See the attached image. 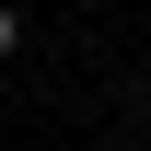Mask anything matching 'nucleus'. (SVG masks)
Segmentation results:
<instances>
[{"mask_svg": "<svg viewBox=\"0 0 151 151\" xmlns=\"http://www.w3.org/2000/svg\"><path fill=\"white\" fill-rule=\"evenodd\" d=\"M12 47H23V12H12V0H0V58H12Z\"/></svg>", "mask_w": 151, "mask_h": 151, "instance_id": "nucleus-1", "label": "nucleus"}]
</instances>
